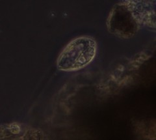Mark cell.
<instances>
[{
    "mask_svg": "<svg viewBox=\"0 0 156 140\" xmlns=\"http://www.w3.org/2000/svg\"><path fill=\"white\" fill-rule=\"evenodd\" d=\"M96 48V42L92 38L81 37L75 38L58 56V69L64 71H75L83 68L94 59Z\"/></svg>",
    "mask_w": 156,
    "mask_h": 140,
    "instance_id": "obj_1",
    "label": "cell"
},
{
    "mask_svg": "<svg viewBox=\"0 0 156 140\" xmlns=\"http://www.w3.org/2000/svg\"><path fill=\"white\" fill-rule=\"evenodd\" d=\"M107 27L111 33L119 37L128 38L134 35L138 30V22L133 9L126 3L116 5L110 13Z\"/></svg>",
    "mask_w": 156,
    "mask_h": 140,
    "instance_id": "obj_2",
    "label": "cell"
}]
</instances>
